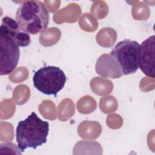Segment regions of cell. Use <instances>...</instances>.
Masks as SVG:
<instances>
[{"mask_svg":"<svg viewBox=\"0 0 155 155\" xmlns=\"http://www.w3.org/2000/svg\"><path fill=\"white\" fill-rule=\"evenodd\" d=\"M155 36H150L140 45L139 51V68L146 76L154 78Z\"/></svg>","mask_w":155,"mask_h":155,"instance_id":"obj_6","label":"cell"},{"mask_svg":"<svg viewBox=\"0 0 155 155\" xmlns=\"http://www.w3.org/2000/svg\"><path fill=\"white\" fill-rule=\"evenodd\" d=\"M67 81L64 72L55 66L44 67L35 72L33 76L34 87L46 95L57 96Z\"/></svg>","mask_w":155,"mask_h":155,"instance_id":"obj_3","label":"cell"},{"mask_svg":"<svg viewBox=\"0 0 155 155\" xmlns=\"http://www.w3.org/2000/svg\"><path fill=\"white\" fill-rule=\"evenodd\" d=\"M16 21L21 31L28 35H37L47 28L49 13L42 2L25 1L18 8Z\"/></svg>","mask_w":155,"mask_h":155,"instance_id":"obj_2","label":"cell"},{"mask_svg":"<svg viewBox=\"0 0 155 155\" xmlns=\"http://www.w3.org/2000/svg\"><path fill=\"white\" fill-rule=\"evenodd\" d=\"M0 74L7 75L17 67L20 51L19 45L4 30L0 29Z\"/></svg>","mask_w":155,"mask_h":155,"instance_id":"obj_5","label":"cell"},{"mask_svg":"<svg viewBox=\"0 0 155 155\" xmlns=\"http://www.w3.org/2000/svg\"><path fill=\"white\" fill-rule=\"evenodd\" d=\"M48 131V122L32 112L24 120H20L16 127V140L19 151L22 153L27 148L35 150L45 143Z\"/></svg>","mask_w":155,"mask_h":155,"instance_id":"obj_1","label":"cell"},{"mask_svg":"<svg viewBox=\"0 0 155 155\" xmlns=\"http://www.w3.org/2000/svg\"><path fill=\"white\" fill-rule=\"evenodd\" d=\"M0 29L5 31L19 47H26L30 43V35L21 31L17 21L10 17L2 18Z\"/></svg>","mask_w":155,"mask_h":155,"instance_id":"obj_7","label":"cell"},{"mask_svg":"<svg viewBox=\"0 0 155 155\" xmlns=\"http://www.w3.org/2000/svg\"><path fill=\"white\" fill-rule=\"evenodd\" d=\"M140 44L136 41L124 39L116 44L110 52L116 61L122 74L136 73L139 68V51Z\"/></svg>","mask_w":155,"mask_h":155,"instance_id":"obj_4","label":"cell"}]
</instances>
